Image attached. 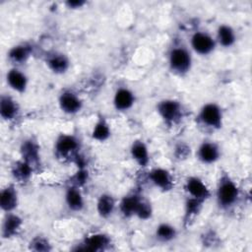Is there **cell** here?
<instances>
[{"instance_id": "1", "label": "cell", "mask_w": 252, "mask_h": 252, "mask_svg": "<svg viewBox=\"0 0 252 252\" xmlns=\"http://www.w3.org/2000/svg\"><path fill=\"white\" fill-rule=\"evenodd\" d=\"M239 188L227 172H222L218 180L216 200L221 210L231 209L238 201Z\"/></svg>"}, {"instance_id": "2", "label": "cell", "mask_w": 252, "mask_h": 252, "mask_svg": "<svg viewBox=\"0 0 252 252\" xmlns=\"http://www.w3.org/2000/svg\"><path fill=\"white\" fill-rule=\"evenodd\" d=\"M167 62L172 73L183 76L187 74L192 67L191 52L185 45L176 43L169 49Z\"/></svg>"}, {"instance_id": "3", "label": "cell", "mask_w": 252, "mask_h": 252, "mask_svg": "<svg viewBox=\"0 0 252 252\" xmlns=\"http://www.w3.org/2000/svg\"><path fill=\"white\" fill-rule=\"evenodd\" d=\"M80 141L71 134H60L54 143V153L58 158L75 162L80 157Z\"/></svg>"}, {"instance_id": "4", "label": "cell", "mask_w": 252, "mask_h": 252, "mask_svg": "<svg viewBox=\"0 0 252 252\" xmlns=\"http://www.w3.org/2000/svg\"><path fill=\"white\" fill-rule=\"evenodd\" d=\"M157 112L167 126L178 124L184 116V109L181 102L173 98H164L158 101Z\"/></svg>"}, {"instance_id": "5", "label": "cell", "mask_w": 252, "mask_h": 252, "mask_svg": "<svg viewBox=\"0 0 252 252\" xmlns=\"http://www.w3.org/2000/svg\"><path fill=\"white\" fill-rule=\"evenodd\" d=\"M198 121L204 127L212 130H219L222 126V110L216 102L205 103L198 113Z\"/></svg>"}, {"instance_id": "6", "label": "cell", "mask_w": 252, "mask_h": 252, "mask_svg": "<svg viewBox=\"0 0 252 252\" xmlns=\"http://www.w3.org/2000/svg\"><path fill=\"white\" fill-rule=\"evenodd\" d=\"M190 45L197 54L205 56L211 54L215 50L217 41L208 32L197 31L191 35Z\"/></svg>"}, {"instance_id": "7", "label": "cell", "mask_w": 252, "mask_h": 252, "mask_svg": "<svg viewBox=\"0 0 252 252\" xmlns=\"http://www.w3.org/2000/svg\"><path fill=\"white\" fill-rule=\"evenodd\" d=\"M110 242V237L107 234L102 232H96L86 236L83 241L74 248V250L89 252L103 251L109 246Z\"/></svg>"}, {"instance_id": "8", "label": "cell", "mask_w": 252, "mask_h": 252, "mask_svg": "<svg viewBox=\"0 0 252 252\" xmlns=\"http://www.w3.org/2000/svg\"><path fill=\"white\" fill-rule=\"evenodd\" d=\"M58 105L62 112L68 115H74L83 108V100L72 90H64L58 96Z\"/></svg>"}, {"instance_id": "9", "label": "cell", "mask_w": 252, "mask_h": 252, "mask_svg": "<svg viewBox=\"0 0 252 252\" xmlns=\"http://www.w3.org/2000/svg\"><path fill=\"white\" fill-rule=\"evenodd\" d=\"M21 158L28 162L34 171L40 166V151L39 146L32 138L25 139L20 146Z\"/></svg>"}, {"instance_id": "10", "label": "cell", "mask_w": 252, "mask_h": 252, "mask_svg": "<svg viewBox=\"0 0 252 252\" xmlns=\"http://www.w3.org/2000/svg\"><path fill=\"white\" fill-rule=\"evenodd\" d=\"M184 190L187 193V196L204 202L211 197L209 187L198 176H189L185 181Z\"/></svg>"}, {"instance_id": "11", "label": "cell", "mask_w": 252, "mask_h": 252, "mask_svg": "<svg viewBox=\"0 0 252 252\" xmlns=\"http://www.w3.org/2000/svg\"><path fill=\"white\" fill-rule=\"evenodd\" d=\"M148 179L162 192H168L174 187L171 173L162 167H155L151 169L148 173Z\"/></svg>"}, {"instance_id": "12", "label": "cell", "mask_w": 252, "mask_h": 252, "mask_svg": "<svg viewBox=\"0 0 252 252\" xmlns=\"http://www.w3.org/2000/svg\"><path fill=\"white\" fill-rule=\"evenodd\" d=\"M197 158L204 164L215 163L220 158V149L217 143L205 140L197 149Z\"/></svg>"}, {"instance_id": "13", "label": "cell", "mask_w": 252, "mask_h": 252, "mask_svg": "<svg viewBox=\"0 0 252 252\" xmlns=\"http://www.w3.org/2000/svg\"><path fill=\"white\" fill-rule=\"evenodd\" d=\"M23 225V219L14 212L5 213L1 225L2 238L8 239L16 236Z\"/></svg>"}, {"instance_id": "14", "label": "cell", "mask_w": 252, "mask_h": 252, "mask_svg": "<svg viewBox=\"0 0 252 252\" xmlns=\"http://www.w3.org/2000/svg\"><path fill=\"white\" fill-rule=\"evenodd\" d=\"M45 63L51 72L58 75L66 73L70 67V60L68 56L58 51H53L46 54Z\"/></svg>"}, {"instance_id": "15", "label": "cell", "mask_w": 252, "mask_h": 252, "mask_svg": "<svg viewBox=\"0 0 252 252\" xmlns=\"http://www.w3.org/2000/svg\"><path fill=\"white\" fill-rule=\"evenodd\" d=\"M135 103V94L127 87H119L113 95V106L117 111H127Z\"/></svg>"}, {"instance_id": "16", "label": "cell", "mask_w": 252, "mask_h": 252, "mask_svg": "<svg viewBox=\"0 0 252 252\" xmlns=\"http://www.w3.org/2000/svg\"><path fill=\"white\" fill-rule=\"evenodd\" d=\"M6 82L13 91L23 94L27 91L29 78L22 70L17 67H13L6 74Z\"/></svg>"}, {"instance_id": "17", "label": "cell", "mask_w": 252, "mask_h": 252, "mask_svg": "<svg viewBox=\"0 0 252 252\" xmlns=\"http://www.w3.org/2000/svg\"><path fill=\"white\" fill-rule=\"evenodd\" d=\"M32 49L33 48L31 43L21 42L11 47L7 55L9 60L12 63L16 65H20V64L26 63L29 60V58L32 54Z\"/></svg>"}, {"instance_id": "18", "label": "cell", "mask_w": 252, "mask_h": 252, "mask_svg": "<svg viewBox=\"0 0 252 252\" xmlns=\"http://www.w3.org/2000/svg\"><path fill=\"white\" fill-rule=\"evenodd\" d=\"M20 107L18 102L9 94L0 97V116L5 121H13L19 116Z\"/></svg>"}, {"instance_id": "19", "label": "cell", "mask_w": 252, "mask_h": 252, "mask_svg": "<svg viewBox=\"0 0 252 252\" xmlns=\"http://www.w3.org/2000/svg\"><path fill=\"white\" fill-rule=\"evenodd\" d=\"M19 197L18 192L14 185L10 184L1 190L0 194V207L3 212L10 213L18 207Z\"/></svg>"}, {"instance_id": "20", "label": "cell", "mask_w": 252, "mask_h": 252, "mask_svg": "<svg viewBox=\"0 0 252 252\" xmlns=\"http://www.w3.org/2000/svg\"><path fill=\"white\" fill-rule=\"evenodd\" d=\"M130 156L141 167L148 166L150 162L149 148L142 140L133 141L130 147Z\"/></svg>"}, {"instance_id": "21", "label": "cell", "mask_w": 252, "mask_h": 252, "mask_svg": "<svg viewBox=\"0 0 252 252\" xmlns=\"http://www.w3.org/2000/svg\"><path fill=\"white\" fill-rule=\"evenodd\" d=\"M65 203L67 207L74 212H81L85 208V200L80 187L69 185L65 191Z\"/></svg>"}, {"instance_id": "22", "label": "cell", "mask_w": 252, "mask_h": 252, "mask_svg": "<svg viewBox=\"0 0 252 252\" xmlns=\"http://www.w3.org/2000/svg\"><path fill=\"white\" fill-rule=\"evenodd\" d=\"M141 199H142V196L135 192L125 195L119 203V210L121 214L125 218H130L135 216Z\"/></svg>"}, {"instance_id": "23", "label": "cell", "mask_w": 252, "mask_h": 252, "mask_svg": "<svg viewBox=\"0 0 252 252\" xmlns=\"http://www.w3.org/2000/svg\"><path fill=\"white\" fill-rule=\"evenodd\" d=\"M116 202L114 197L109 193H102L96 201V212L102 219L109 218L115 210Z\"/></svg>"}, {"instance_id": "24", "label": "cell", "mask_w": 252, "mask_h": 252, "mask_svg": "<svg viewBox=\"0 0 252 252\" xmlns=\"http://www.w3.org/2000/svg\"><path fill=\"white\" fill-rule=\"evenodd\" d=\"M33 172L34 169L22 158L20 160L15 161L11 169V174L13 178L19 183L28 182L31 179Z\"/></svg>"}, {"instance_id": "25", "label": "cell", "mask_w": 252, "mask_h": 252, "mask_svg": "<svg viewBox=\"0 0 252 252\" xmlns=\"http://www.w3.org/2000/svg\"><path fill=\"white\" fill-rule=\"evenodd\" d=\"M216 41L222 47H230L236 41V33L233 28L227 24H221L217 29Z\"/></svg>"}, {"instance_id": "26", "label": "cell", "mask_w": 252, "mask_h": 252, "mask_svg": "<svg viewBox=\"0 0 252 252\" xmlns=\"http://www.w3.org/2000/svg\"><path fill=\"white\" fill-rule=\"evenodd\" d=\"M204 201L198 200L187 196L184 203V215H183V223L184 225L189 224V222L201 212L203 208Z\"/></svg>"}, {"instance_id": "27", "label": "cell", "mask_w": 252, "mask_h": 252, "mask_svg": "<svg viewBox=\"0 0 252 252\" xmlns=\"http://www.w3.org/2000/svg\"><path fill=\"white\" fill-rule=\"evenodd\" d=\"M91 135H92V138L97 142H104L110 137L111 135L110 126L102 115H99L97 117L93 127Z\"/></svg>"}, {"instance_id": "28", "label": "cell", "mask_w": 252, "mask_h": 252, "mask_svg": "<svg viewBox=\"0 0 252 252\" xmlns=\"http://www.w3.org/2000/svg\"><path fill=\"white\" fill-rule=\"evenodd\" d=\"M155 235L157 239L160 242H169L176 237L177 231L176 228L170 223L161 222L157 226Z\"/></svg>"}, {"instance_id": "29", "label": "cell", "mask_w": 252, "mask_h": 252, "mask_svg": "<svg viewBox=\"0 0 252 252\" xmlns=\"http://www.w3.org/2000/svg\"><path fill=\"white\" fill-rule=\"evenodd\" d=\"M30 249L36 252H46L52 249L50 242L43 236H35L29 243Z\"/></svg>"}, {"instance_id": "30", "label": "cell", "mask_w": 252, "mask_h": 252, "mask_svg": "<svg viewBox=\"0 0 252 252\" xmlns=\"http://www.w3.org/2000/svg\"><path fill=\"white\" fill-rule=\"evenodd\" d=\"M152 215H153V208L151 203L142 197L139 203L138 209L136 211L135 217H137L141 220H147L152 217Z\"/></svg>"}, {"instance_id": "31", "label": "cell", "mask_w": 252, "mask_h": 252, "mask_svg": "<svg viewBox=\"0 0 252 252\" xmlns=\"http://www.w3.org/2000/svg\"><path fill=\"white\" fill-rule=\"evenodd\" d=\"M88 180V170L85 167H79L78 171L73 175L71 179V185L80 187L84 185Z\"/></svg>"}, {"instance_id": "32", "label": "cell", "mask_w": 252, "mask_h": 252, "mask_svg": "<svg viewBox=\"0 0 252 252\" xmlns=\"http://www.w3.org/2000/svg\"><path fill=\"white\" fill-rule=\"evenodd\" d=\"M190 154V147H188L184 143H180L175 147L174 150V156L179 159H184L188 157Z\"/></svg>"}, {"instance_id": "33", "label": "cell", "mask_w": 252, "mask_h": 252, "mask_svg": "<svg viewBox=\"0 0 252 252\" xmlns=\"http://www.w3.org/2000/svg\"><path fill=\"white\" fill-rule=\"evenodd\" d=\"M87 4V2L85 0H68L65 2V5L69 8V9H80L82 7H84Z\"/></svg>"}, {"instance_id": "34", "label": "cell", "mask_w": 252, "mask_h": 252, "mask_svg": "<svg viewBox=\"0 0 252 252\" xmlns=\"http://www.w3.org/2000/svg\"><path fill=\"white\" fill-rule=\"evenodd\" d=\"M217 235L215 234L214 231L210 230L207 231L204 235H203V243L204 244H215L217 242Z\"/></svg>"}]
</instances>
